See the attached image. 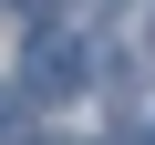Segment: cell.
Instances as JSON below:
<instances>
[{
	"label": "cell",
	"mask_w": 155,
	"mask_h": 145,
	"mask_svg": "<svg viewBox=\"0 0 155 145\" xmlns=\"http://www.w3.org/2000/svg\"><path fill=\"white\" fill-rule=\"evenodd\" d=\"M72 83H83L72 42H41V52H31V93H72Z\"/></svg>",
	"instance_id": "1"
},
{
	"label": "cell",
	"mask_w": 155,
	"mask_h": 145,
	"mask_svg": "<svg viewBox=\"0 0 155 145\" xmlns=\"http://www.w3.org/2000/svg\"><path fill=\"white\" fill-rule=\"evenodd\" d=\"M21 11H52V0H21Z\"/></svg>",
	"instance_id": "2"
}]
</instances>
